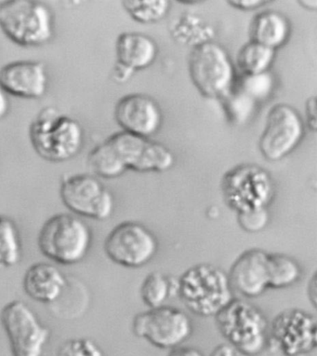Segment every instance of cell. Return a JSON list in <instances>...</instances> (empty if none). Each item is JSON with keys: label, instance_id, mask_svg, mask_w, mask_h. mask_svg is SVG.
<instances>
[{"label": "cell", "instance_id": "27", "mask_svg": "<svg viewBox=\"0 0 317 356\" xmlns=\"http://www.w3.org/2000/svg\"><path fill=\"white\" fill-rule=\"evenodd\" d=\"M56 356H105L99 345L92 339L76 338L65 341Z\"/></svg>", "mask_w": 317, "mask_h": 356}, {"label": "cell", "instance_id": "16", "mask_svg": "<svg viewBox=\"0 0 317 356\" xmlns=\"http://www.w3.org/2000/svg\"><path fill=\"white\" fill-rule=\"evenodd\" d=\"M269 252L252 248L243 252L228 273L234 292L247 298L261 297L269 289Z\"/></svg>", "mask_w": 317, "mask_h": 356}, {"label": "cell", "instance_id": "23", "mask_svg": "<svg viewBox=\"0 0 317 356\" xmlns=\"http://www.w3.org/2000/svg\"><path fill=\"white\" fill-rule=\"evenodd\" d=\"M302 275L299 262L288 254H269V289H289L300 280Z\"/></svg>", "mask_w": 317, "mask_h": 356}, {"label": "cell", "instance_id": "22", "mask_svg": "<svg viewBox=\"0 0 317 356\" xmlns=\"http://www.w3.org/2000/svg\"><path fill=\"white\" fill-rule=\"evenodd\" d=\"M275 57V51L250 40L240 49L237 67L243 76H256L268 72Z\"/></svg>", "mask_w": 317, "mask_h": 356}, {"label": "cell", "instance_id": "34", "mask_svg": "<svg viewBox=\"0 0 317 356\" xmlns=\"http://www.w3.org/2000/svg\"><path fill=\"white\" fill-rule=\"evenodd\" d=\"M10 112L9 95L0 86V120L7 117Z\"/></svg>", "mask_w": 317, "mask_h": 356}, {"label": "cell", "instance_id": "11", "mask_svg": "<svg viewBox=\"0 0 317 356\" xmlns=\"http://www.w3.org/2000/svg\"><path fill=\"white\" fill-rule=\"evenodd\" d=\"M317 346L316 317L300 309L281 312L269 325L267 347L284 356H300Z\"/></svg>", "mask_w": 317, "mask_h": 356}, {"label": "cell", "instance_id": "20", "mask_svg": "<svg viewBox=\"0 0 317 356\" xmlns=\"http://www.w3.org/2000/svg\"><path fill=\"white\" fill-rule=\"evenodd\" d=\"M179 289V278L161 272H152L144 278L140 295L149 309H155L165 305L169 298L178 297Z\"/></svg>", "mask_w": 317, "mask_h": 356}, {"label": "cell", "instance_id": "29", "mask_svg": "<svg viewBox=\"0 0 317 356\" xmlns=\"http://www.w3.org/2000/svg\"><path fill=\"white\" fill-rule=\"evenodd\" d=\"M209 356H250L242 352L233 345L223 343L216 347Z\"/></svg>", "mask_w": 317, "mask_h": 356}, {"label": "cell", "instance_id": "32", "mask_svg": "<svg viewBox=\"0 0 317 356\" xmlns=\"http://www.w3.org/2000/svg\"><path fill=\"white\" fill-rule=\"evenodd\" d=\"M306 115H307L309 127L316 131V99L313 97L309 98L306 103Z\"/></svg>", "mask_w": 317, "mask_h": 356}, {"label": "cell", "instance_id": "31", "mask_svg": "<svg viewBox=\"0 0 317 356\" xmlns=\"http://www.w3.org/2000/svg\"><path fill=\"white\" fill-rule=\"evenodd\" d=\"M228 3L239 10H253L259 9L268 2L264 0H239V1H229Z\"/></svg>", "mask_w": 317, "mask_h": 356}, {"label": "cell", "instance_id": "14", "mask_svg": "<svg viewBox=\"0 0 317 356\" xmlns=\"http://www.w3.org/2000/svg\"><path fill=\"white\" fill-rule=\"evenodd\" d=\"M114 117L122 131L144 138H152L162 126V109L157 101L143 94H130L117 101Z\"/></svg>", "mask_w": 317, "mask_h": 356}, {"label": "cell", "instance_id": "10", "mask_svg": "<svg viewBox=\"0 0 317 356\" xmlns=\"http://www.w3.org/2000/svg\"><path fill=\"white\" fill-rule=\"evenodd\" d=\"M132 331L134 335L155 347L172 350L192 336L193 322L182 309L163 305L136 314Z\"/></svg>", "mask_w": 317, "mask_h": 356}, {"label": "cell", "instance_id": "21", "mask_svg": "<svg viewBox=\"0 0 317 356\" xmlns=\"http://www.w3.org/2000/svg\"><path fill=\"white\" fill-rule=\"evenodd\" d=\"M23 243L16 222L0 213V270L12 269L21 262Z\"/></svg>", "mask_w": 317, "mask_h": 356}, {"label": "cell", "instance_id": "33", "mask_svg": "<svg viewBox=\"0 0 317 356\" xmlns=\"http://www.w3.org/2000/svg\"><path fill=\"white\" fill-rule=\"evenodd\" d=\"M168 356H204L201 350L196 349L195 347L182 346L174 348L171 350Z\"/></svg>", "mask_w": 317, "mask_h": 356}, {"label": "cell", "instance_id": "30", "mask_svg": "<svg viewBox=\"0 0 317 356\" xmlns=\"http://www.w3.org/2000/svg\"><path fill=\"white\" fill-rule=\"evenodd\" d=\"M134 73L135 72L131 70L130 68L126 67L124 65L116 63L113 67L112 76H113L114 81L117 82V83H125V82L130 81Z\"/></svg>", "mask_w": 317, "mask_h": 356}, {"label": "cell", "instance_id": "12", "mask_svg": "<svg viewBox=\"0 0 317 356\" xmlns=\"http://www.w3.org/2000/svg\"><path fill=\"white\" fill-rule=\"evenodd\" d=\"M305 122L299 112L288 104H277L268 112L259 149L270 161H278L291 154L305 136Z\"/></svg>", "mask_w": 317, "mask_h": 356}, {"label": "cell", "instance_id": "13", "mask_svg": "<svg viewBox=\"0 0 317 356\" xmlns=\"http://www.w3.org/2000/svg\"><path fill=\"white\" fill-rule=\"evenodd\" d=\"M126 170L135 172H166L175 157L165 145L121 131L105 139Z\"/></svg>", "mask_w": 317, "mask_h": 356}, {"label": "cell", "instance_id": "2", "mask_svg": "<svg viewBox=\"0 0 317 356\" xmlns=\"http://www.w3.org/2000/svg\"><path fill=\"white\" fill-rule=\"evenodd\" d=\"M179 297L196 316L215 317L234 300L228 273L218 266L199 263L179 277Z\"/></svg>", "mask_w": 317, "mask_h": 356}, {"label": "cell", "instance_id": "9", "mask_svg": "<svg viewBox=\"0 0 317 356\" xmlns=\"http://www.w3.org/2000/svg\"><path fill=\"white\" fill-rule=\"evenodd\" d=\"M103 251L114 264L140 269L157 256L158 241L154 232L141 222L124 221L109 232Z\"/></svg>", "mask_w": 317, "mask_h": 356}, {"label": "cell", "instance_id": "4", "mask_svg": "<svg viewBox=\"0 0 317 356\" xmlns=\"http://www.w3.org/2000/svg\"><path fill=\"white\" fill-rule=\"evenodd\" d=\"M0 29L16 45L41 47L53 38V13L35 0L0 1Z\"/></svg>", "mask_w": 317, "mask_h": 356}, {"label": "cell", "instance_id": "28", "mask_svg": "<svg viewBox=\"0 0 317 356\" xmlns=\"http://www.w3.org/2000/svg\"><path fill=\"white\" fill-rule=\"evenodd\" d=\"M269 213L266 208L239 213V225L248 232H259L266 227Z\"/></svg>", "mask_w": 317, "mask_h": 356}, {"label": "cell", "instance_id": "5", "mask_svg": "<svg viewBox=\"0 0 317 356\" xmlns=\"http://www.w3.org/2000/svg\"><path fill=\"white\" fill-rule=\"evenodd\" d=\"M193 84L204 97L224 100L237 81L236 65L223 45L207 40L195 46L188 57Z\"/></svg>", "mask_w": 317, "mask_h": 356}, {"label": "cell", "instance_id": "8", "mask_svg": "<svg viewBox=\"0 0 317 356\" xmlns=\"http://www.w3.org/2000/svg\"><path fill=\"white\" fill-rule=\"evenodd\" d=\"M0 323L12 356L42 355L51 338V330L28 304L20 300L5 304L0 312Z\"/></svg>", "mask_w": 317, "mask_h": 356}, {"label": "cell", "instance_id": "24", "mask_svg": "<svg viewBox=\"0 0 317 356\" xmlns=\"http://www.w3.org/2000/svg\"><path fill=\"white\" fill-rule=\"evenodd\" d=\"M87 163L92 175L103 179L119 178L127 171L106 140L90 150Z\"/></svg>", "mask_w": 317, "mask_h": 356}, {"label": "cell", "instance_id": "35", "mask_svg": "<svg viewBox=\"0 0 317 356\" xmlns=\"http://www.w3.org/2000/svg\"><path fill=\"white\" fill-rule=\"evenodd\" d=\"M299 3L302 5L303 9L311 10V12L317 10V0H300Z\"/></svg>", "mask_w": 317, "mask_h": 356}, {"label": "cell", "instance_id": "19", "mask_svg": "<svg viewBox=\"0 0 317 356\" xmlns=\"http://www.w3.org/2000/svg\"><path fill=\"white\" fill-rule=\"evenodd\" d=\"M291 29L289 19L282 13L277 10H264L251 21L250 40L275 51L289 40Z\"/></svg>", "mask_w": 317, "mask_h": 356}, {"label": "cell", "instance_id": "6", "mask_svg": "<svg viewBox=\"0 0 317 356\" xmlns=\"http://www.w3.org/2000/svg\"><path fill=\"white\" fill-rule=\"evenodd\" d=\"M214 318L228 343L247 355H259L267 348L270 322L250 301L234 298Z\"/></svg>", "mask_w": 317, "mask_h": 356}, {"label": "cell", "instance_id": "1", "mask_svg": "<svg viewBox=\"0 0 317 356\" xmlns=\"http://www.w3.org/2000/svg\"><path fill=\"white\" fill-rule=\"evenodd\" d=\"M28 136L35 152L51 163L73 160L81 152L85 142L81 123L51 106L41 108L35 115Z\"/></svg>", "mask_w": 317, "mask_h": 356}, {"label": "cell", "instance_id": "15", "mask_svg": "<svg viewBox=\"0 0 317 356\" xmlns=\"http://www.w3.org/2000/svg\"><path fill=\"white\" fill-rule=\"evenodd\" d=\"M0 86L8 95L38 100L47 94L49 74L43 62L19 60L0 68Z\"/></svg>", "mask_w": 317, "mask_h": 356}, {"label": "cell", "instance_id": "18", "mask_svg": "<svg viewBox=\"0 0 317 356\" xmlns=\"http://www.w3.org/2000/svg\"><path fill=\"white\" fill-rule=\"evenodd\" d=\"M157 54V42L143 33L124 32L117 38L116 63L130 68L134 72L154 64Z\"/></svg>", "mask_w": 317, "mask_h": 356}, {"label": "cell", "instance_id": "26", "mask_svg": "<svg viewBox=\"0 0 317 356\" xmlns=\"http://www.w3.org/2000/svg\"><path fill=\"white\" fill-rule=\"evenodd\" d=\"M255 102H261L271 95L274 88V79L269 72L256 76H243L234 85Z\"/></svg>", "mask_w": 317, "mask_h": 356}, {"label": "cell", "instance_id": "25", "mask_svg": "<svg viewBox=\"0 0 317 356\" xmlns=\"http://www.w3.org/2000/svg\"><path fill=\"white\" fill-rule=\"evenodd\" d=\"M123 9L133 20L141 24H155L163 20L171 10L168 0H125Z\"/></svg>", "mask_w": 317, "mask_h": 356}, {"label": "cell", "instance_id": "7", "mask_svg": "<svg viewBox=\"0 0 317 356\" xmlns=\"http://www.w3.org/2000/svg\"><path fill=\"white\" fill-rule=\"evenodd\" d=\"M59 195L62 204L79 218L105 221L113 215V193L92 174L62 175Z\"/></svg>", "mask_w": 317, "mask_h": 356}, {"label": "cell", "instance_id": "17", "mask_svg": "<svg viewBox=\"0 0 317 356\" xmlns=\"http://www.w3.org/2000/svg\"><path fill=\"white\" fill-rule=\"evenodd\" d=\"M22 286L27 297L35 302L51 304L64 295L67 287V279L55 265L37 262L27 268Z\"/></svg>", "mask_w": 317, "mask_h": 356}, {"label": "cell", "instance_id": "3", "mask_svg": "<svg viewBox=\"0 0 317 356\" xmlns=\"http://www.w3.org/2000/svg\"><path fill=\"white\" fill-rule=\"evenodd\" d=\"M94 234L83 218L71 213H58L44 222L37 234V248L56 264L73 266L86 259Z\"/></svg>", "mask_w": 317, "mask_h": 356}]
</instances>
